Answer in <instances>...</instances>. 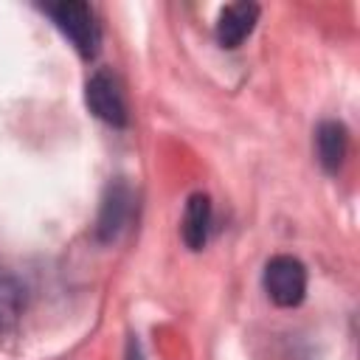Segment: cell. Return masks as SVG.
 <instances>
[{"label": "cell", "instance_id": "cell-1", "mask_svg": "<svg viewBox=\"0 0 360 360\" xmlns=\"http://www.w3.org/2000/svg\"><path fill=\"white\" fill-rule=\"evenodd\" d=\"M45 14L53 20V25L70 39V45L79 51V56L93 59L101 45V31L96 22L93 8L84 0H62V3H48Z\"/></svg>", "mask_w": 360, "mask_h": 360}, {"label": "cell", "instance_id": "cell-2", "mask_svg": "<svg viewBox=\"0 0 360 360\" xmlns=\"http://www.w3.org/2000/svg\"><path fill=\"white\" fill-rule=\"evenodd\" d=\"M264 292L276 307H298L307 295V267L295 259V256H273L264 264V276H262Z\"/></svg>", "mask_w": 360, "mask_h": 360}, {"label": "cell", "instance_id": "cell-3", "mask_svg": "<svg viewBox=\"0 0 360 360\" xmlns=\"http://www.w3.org/2000/svg\"><path fill=\"white\" fill-rule=\"evenodd\" d=\"M84 101L96 118H101L110 127H124L127 124V98L124 90L110 70H96L87 84H84Z\"/></svg>", "mask_w": 360, "mask_h": 360}, {"label": "cell", "instance_id": "cell-4", "mask_svg": "<svg viewBox=\"0 0 360 360\" xmlns=\"http://www.w3.org/2000/svg\"><path fill=\"white\" fill-rule=\"evenodd\" d=\"M132 211V191L124 180H112L104 188L98 217H96V239L98 242H115L118 233L124 231L127 219Z\"/></svg>", "mask_w": 360, "mask_h": 360}, {"label": "cell", "instance_id": "cell-5", "mask_svg": "<svg viewBox=\"0 0 360 360\" xmlns=\"http://www.w3.org/2000/svg\"><path fill=\"white\" fill-rule=\"evenodd\" d=\"M259 22V6L256 3H248V0H239V3H231L219 11L217 17V42L222 48H239L256 28Z\"/></svg>", "mask_w": 360, "mask_h": 360}, {"label": "cell", "instance_id": "cell-6", "mask_svg": "<svg viewBox=\"0 0 360 360\" xmlns=\"http://www.w3.org/2000/svg\"><path fill=\"white\" fill-rule=\"evenodd\" d=\"M346 152H349V132L340 121H323L315 129V155L318 163L323 166V172L338 174L346 163Z\"/></svg>", "mask_w": 360, "mask_h": 360}, {"label": "cell", "instance_id": "cell-7", "mask_svg": "<svg viewBox=\"0 0 360 360\" xmlns=\"http://www.w3.org/2000/svg\"><path fill=\"white\" fill-rule=\"evenodd\" d=\"M208 231H211V200H208V194L197 191L186 202L183 222H180V236H183L188 250H202L205 242H208Z\"/></svg>", "mask_w": 360, "mask_h": 360}, {"label": "cell", "instance_id": "cell-8", "mask_svg": "<svg viewBox=\"0 0 360 360\" xmlns=\"http://www.w3.org/2000/svg\"><path fill=\"white\" fill-rule=\"evenodd\" d=\"M22 312H25V287L14 273L0 267V335L17 329Z\"/></svg>", "mask_w": 360, "mask_h": 360}, {"label": "cell", "instance_id": "cell-9", "mask_svg": "<svg viewBox=\"0 0 360 360\" xmlns=\"http://www.w3.org/2000/svg\"><path fill=\"white\" fill-rule=\"evenodd\" d=\"M127 360H143V352L135 338H129V343H127Z\"/></svg>", "mask_w": 360, "mask_h": 360}]
</instances>
